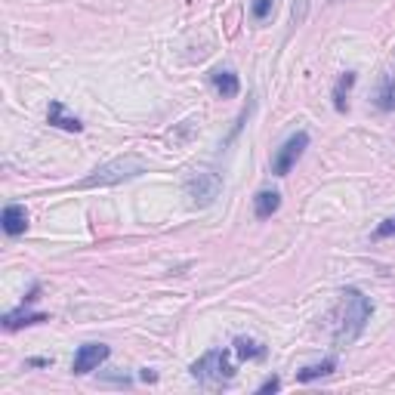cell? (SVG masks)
<instances>
[{"label":"cell","instance_id":"1","mask_svg":"<svg viewBox=\"0 0 395 395\" xmlns=\"http://www.w3.org/2000/svg\"><path fill=\"white\" fill-rule=\"evenodd\" d=\"M340 315H337V328H334V343L340 349H346V346H352L355 340L365 334L368 321H370V312H374V306H370V300L365 297L361 290L355 288H346L340 293Z\"/></svg>","mask_w":395,"mask_h":395},{"label":"cell","instance_id":"2","mask_svg":"<svg viewBox=\"0 0 395 395\" xmlns=\"http://www.w3.org/2000/svg\"><path fill=\"white\" fill-rule=\"evenodd\" d=\"M145 161L139 154H123V158H114L108 164H99L87 180H81V189H105V185H118L127 180H136L139 173H145Z\"/></svg>","mask_w":395,"mask_h":395},{"label":"cell","instance_id":"3","mask_svg":"<svg viewBox=\"0 0 395 395\" xmlns=\"http://www.w3.org/2000/svg\"><path fill=\"white\" fill-rule=\"evenodd\" d=\"M192 377H195L201 386H207V389L226 386L232 377H235V368L229 365V352H222V349L204 352L195 365H192Z\"/></svg>","mask_w":395,"mask_h":395},{"label":"cell","instance_id":"4","mask_svg":"<svg viewBox=\"0 0 395 395\" xmlns=\"http://www.w3.org/2000/svg\"><path fill=\"white\" fill-rule=\"evenodd\" d=\"M182 189H185V195L192 198V204L210 207L222 192V180H220V173H213V170H195V173L185 176Z\"/></svg>","mask_w":395,"mask_h":395},{"label":"cell","instance_id":"5","mask_svg":"<svg viewBox=\"0 0 395 395\" xmlns=\"http://www.w3.org/2000/svg\"><path fill=\"white\" fill-rule=\"evenodd\" d=\"M306 149H309V133H306V130H297V133L284 139V145L275 152V158H272V173H275V176H288L290 170L297 167V161L303 158Z\"/></svg>","mask_w":395,"mask_h":395},{"label":"cell","instance_id":"6","mask_svg":"<svg viewBox=\"0 0 395 395\" xmlns=\"http://www.w3.org/2000/svg\"><path fill=\"white\" fill-rule=\"evenodd\" d=\"M112 355V349H108L105 343H87L81 346V349L74 352V361H72V370L74 374H90V370H96L102 361Z\"/></svg>","mask_w":395,"mask_h":395},{"label":"cell","instance_id":"7","mask_svg":"<svg viewBox=\"0 0 395 395\" xmlns=\"http://www.w3.org/2000/svg\"><path fill=\"white\" fill-rule=\"evenodd\" d=\"M210 83L216 87V93H220L222 99H235L238 93H241V81H238V74L232 72V68H213Z\"/></svg>","mask_w":395,"mask_h":395},{"label":"cell","instance_id":"8","mask_svg":"<svg viewBox=\"0 0 395 395\" xmlns=\"http://www.w3.org/2000/svg\"><path fill=\"white\" fill-rule=\"evenodd\" d=\"M25 229H28V210L22 204H6L4 207V232L10 238H19V235H25Z\"/></svg>","mask_w":395,"mask_h":395},{"label":"cell","instance_id":"9","mask_svg":"<svg viewBox=\"0 0 395 395\" xmlns=\"http://www.w3.org/2000/svg\"><path fill=\"white\" fill-rule=\"evenodd\" d=\"M46 121H50L53 127H59V130H68V133H81V130H83L81 118H77V114H68V112H65V105H62V102H50Z\"/></svg>","mask_w":395,"mask_h":395},{"label":"cell","instance_id":"10","mask_svg":"<svg viewBox=\"0 0 395 395\" xmlns=\"http://www.w3.org/2000/svg\"><path fill=\"white\" fill-rule=\"evenodd\" d=\"M278 207H281V195H278L275 189H262V192H257V198H253V213H257V220H269Z\"/></svg>","mask_w":395,"mask_h":395},{"label":"cell","instance_id":"11","mask_svg":"<svg viewBox=\"0 0 395 395\" xmlns=\"http://www.w3.org/2000/svg\"><path fill=\"white\" fill-rule=\"evenodd\" d=\"M374 102H377L380 112H392V108H395V77L392 74H383L380 77V87H377Z\"/></svg>","mask_w":395,"mask_h":395},{"label":"cell","instance_id":"12","mask_svg":"<svg viewBox=\"0 0 395 395\" xmlns=\"http://www.w3.org/2000/svg\"><path fill=\"white\" fill-rule=\"evenodd\" d=\"M355 87V72L340 74V81L334 83V108L337 112H346L349 108V90Z\"/></svg>","mask_w":395,"mask_h":395},{"label":"cell","instance_id":"13","mask_svg":"<svg viewBox=\"0 0 395 395\" xmlns=\"http://www.w3.org/2000/svg\"><path fill=\"white\" fill-rule=\"evenodd\" d=\"M41 321H50V315H43V312H6L4 315L6 330H19L25 324H41Z\"/></svg>","mask_w":395,"mask_h":395},{"label":"cell","instance_id":"14","mask_svg":"<svg viewBox=\"0 0 395 395\" xmlns=\"http://www.w3.org/2000/svg\"><path fill=\"white\" fill-rule=\"evenodd\" d=\"M334 368H337L334 359H324V361H319V365H309V368H303V370H297V380H300V383H312V380H319V377L334 374Z\"/></svg>","mask_w":395,"mask_h":395},{"label":"cell","instance_id":"15","mask_svg":"<svg viewBox=\"0 0 395 395\" xmlns=\"http://www.w3.org/2000/svg\"><path fill=\"white\" fill-rule=\"evenodd\" d=\"M235 352H238V359H247V361L266 359V346L257 343V340H250V337H238L235 340Z\"/></svg>","mask_w":395,"mask_h":395},{"label":"cell","instance_id":"16","mask_svg":"<svg viewBox=\"0 0 395 395\" xmlns=\"http://www.w3.org/2000/svg\"><path fill=\"white\" fill-rule=\"evenodd\" d=\"M272 10H275V0H253L250 4V15L257 22H266L272 15Z\"/></svg>","mask_w":395,"mask_h":395},{"label":"cell","instance_id":"17","mask_svg":"<svg viewBox=\"0 0 395 395\" xmlns=\"http://www.w3.org/2000/svg\"><path fill=\"white\" fill-rule=\"evenodd\" d=\"M374 238H377V241H383V238H395V216H389V220H383L380 226H377Z\"/></svg>","mask_w":395,"mask_h":395},{"label":"cell","instance_id":"18","mask_svg":"<svg viewBox=\"0 0 395 395\" xmlns=\"http://www.w3.org/2000/svg\"><path fill=\"white\" fill-rule=\"evenodd\" d=\"M306 6H309V0H293V25H303Z\"/></svg>","mask_w":395,"mask_h":395},{"label":"cell","instance_id":"19","mask_svg":"<svg viewBox=\"0 0 395 395\" xmlns=\"http://www.w3.org/2000/svg\"><path fill=\"white\" fill-rule=\"evenodd\" d=\"M278 389H281V380H278V377H269V380L262 383L257 392H278Z\"/></svg>","mask_w":395,"mask_h":395},{"label":"cell","instance_id":"20","mask_svg":"<svg viewBox=\"0 0 395 395\" xmlns=\"http://www.w3.org/2000/svg\"><path fill=\"white\" fill-rule=\"evenodd\" d=\"M142 380L145 383H154V380H158V374H154V370H142Z\"/></svg>","mask_w":395,"mask_h":395}]
</instances>
